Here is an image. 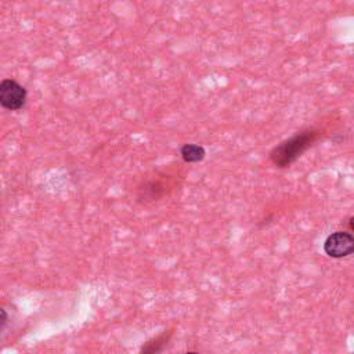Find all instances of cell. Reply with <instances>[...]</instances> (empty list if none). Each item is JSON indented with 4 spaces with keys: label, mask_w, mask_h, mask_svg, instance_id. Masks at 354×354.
<instances>
[{
    "label": "cell",
    "mask_w": 354,
    "mask_h": 354,
    "mask_svg": "<svg viewBox=\"0 0 354 354\" xmlns=\"http://www.w3.org/2000/svg\"><path fill=\"white\" fill-rule=\"evenodd\" d=\"M319 136V130L307 129L296 133L291 139L282 141L270 153V159L278 168H286L293 164L306 150H308Z\"/></svg>",
    "instance_id": "1"
},
{
    "label": "cell",
    "mask_w": 354,
    "mask_h": 354,
    "mask_svg": "<svg viewBox=\"0 0 354 354\" xmlns=\"http://www.w3.org/2000/svg\"><path fill=\"white\" fill-rule=\"evenodd\" d=\"M28 99L27 89L14 79H3L0 82V107L6 111H20Z\"/></svg>",
    "instance_id": "2"
},
{
    "label": "cell",
    "mask_w": 354,
    "mask_h": 354,
    "mask_svg": "<svg viewBox=\"0 0 354 354\" xmlns=\"http://www.w3.org/2000/svg\"><path fill=\"white\" fill-rule=\"evenodd\" d=\"M354 249V238L347 231H336L324 242V250L329 257L342 259L351 255Z\"/></svg>",
    "instance_id": "3"
},
{
    "label": "cell",
    "mask_w": 354,
    "mask_h": 354,
    "mask_svg": "<svg viewBox=\"0 0 354 354\" xmlns=\"http://www.w3.org/2000/svg\"><path fill=\"white\" fill-rule=\"evenodd\" d=\"M181 158L188 162V164H194V162H199L205 158L206 153L205 148L198 146V144H186L181 147Z\"/></svg>",
    "instance_id": "4"
},
{
    "label": "cell",
    "mask_w": 354,
    "mask_h": 354,
    "mask_svg": "<svg viewBox=\"0 0 354 354\" xmlns=\"http://www.w3.org/2000/svg\"><path fill=\"white\" fill-rule=\"evenodd\" d=\"M170 336H172V332H168V333H164V335L158 336L157 339H153V340L147 342L146 346H143L141 351L143 353H158V351H161L166 346Z\"/></svg>",
    "instance_id": "5"
},
{
    "label": "cell",
    "mask_w": 354,
    "mask_h": 354,
    "mask_svg": "<svg viewBox=\"0 0 354 354\" xmlns=\"http://www.w3.org/2000/svg\"><path fill=\"white\" fill-rule=\"evenodd\" d=\"M8 319H9L8 311L3 307H0V331H2L3 326L8 324Z\"/></svg>",
    "instance_id": "6"
}]
</instances>
